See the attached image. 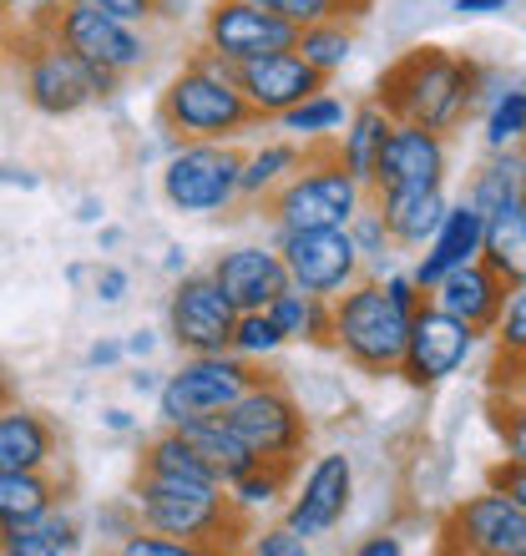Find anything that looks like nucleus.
I'll return each mask as SVG.
<instances>
[{"mask_svg":"<svg viewBox=\"0 0 526 556\" xmlns=\"http://www.w3.org/2000/svg\"><path fill=\"white\" fill-rule=\"evenodd\" d=\"M61 455V435L51 415L30 405H5L0 410V470H51Z\"/></svg>","mask_w":526,"mask_h":556,"instance_id":"5701e85b","label":"nucleus"},{"mask_svg":"<svg viewBox=\"0 0 526 556\" xmlns=\"http://www.w3.org/2000/svg\"><path fill=\"white\" fill-rule=\"evenodd\" d=\"M309 147L293 137H268V142L243 152V203H268L299 167H304Z\"/></svg>","mask_w":526,"mask_h":556,"instance_id":"c756f323","label":"nucleus"},{"mask_svg":"<svg viewBox=\"0 0 526 556\" xmlns=\"http://www.w3.org/2000/svg\"><path fill=\"white\" fill-rule=\"evenodd\" d=\"M522 203H526V147H522Z\"/></svg>","mask_w":526,"mask_h":556,"instance_id":"680f3d73","label":"nucleus"},{"mask_svg":"<svg viewBox=\"0 0 526 556\" xmlns=\"http://www.w3.org/2000/svg\"><path fill=\"white\" fill-rule=\"evenodd\" d=\"M11 380H5V369H0V410H5V405H11Z\"/></svg>","mask_w":526,"mask_h":556,"instance_id":"052dcab7","label":"nucleus"},{"mask_svg":"<svg viewBox=\"0 0 526 556\" xmlns=\"http://www.w3.org/2000/svg\"><path fill=\"white\" fill-rule=\"evenodd\" d=\"M440 536H446V552L461 556H526V511L506 491L481 485L446 511Z\"/></svg>","mask_w":526,"mask_h":556,"instance_id":"ddd939ff","label":"nucleus"},{"mask_svg":"<svg viewBox=\"0 0 526 556\" xmlns=\"http://www.w3.org/2000/svg\"><path fill=\"white\" fill-rule=\"evenodd\" d=\"M72 218L82 223V228H102V223H107V203H102V198H97V192H87V198L76 203V213H72Z\"/></svg>","mask_w":526,"mask_h":556,"instance_id":"864d4df0","label":"nucleus"},{"mask_svg":"<svg viewBox=\"0 0 526 556\" xmlns=\"http://www.w3.org/2000/svg\"><path fill=\"white\" fill-rule=\"evenodd\" d=\"M208 274L218 278V289L238 304V314H249V308H268L278 293L293 283L289 264H284V253H278V243H234V249L213 253Z\"/></svg>","mask_w":526,"mask_h":556,"instance_id":"6ab92c4d","label":"nucleus"},{"mask_svg":"<svg viewBox=\"0 0 526 556\" xmlns=\"http://www.w3.org/2000/svg\"><path fill=\"white\" fill-rule=\"evenodd\" d=\"M0 188L36 192V188H41V173H36V167H26V162H0Z\"/></svg>","mask_w":526,"mask_h":556,"instance_id":"09e8293b","label":"nucleus"},{"mask_svg":"<svg viewBox=\"0 0 526 556\" xmlns=\"http://www.w3.org/2000/svg\"><path fill=\"white\" fill-rule=\"evenodd\" d=\"M57 501H61V481L51 470H0V531L41 516Z\"/></svg>","mask_w":526,"mask_h":556,"instance_id":"72a5a7b5","label":"nucleus"},{"mask_svg":"<svg viewBox=\"0 0 526 556\" xmlns=\"http://www.w3.org/2000/svg\"><path fill=\"white\" fill-rule=\"evenodd\" d=\"M137 470H158V476H192V481H218V476H213V466L192 451V440L183 435V430H173V425H162L158 435L142 445Z\"/></svg>","mask_w":526,"mask_h":556,"instance_id":"c9c22d12","label":"nucleus"},{"mask_svg":"<svg viewBox=\"0 0 526 556\" xmlns=\"http://www.w3.org/2000/svg\"><path fill=\"white\" fill-rule=\"evenodd\" d=\"M481 258L497 268L506 283H526V203H512L486 218Z\"/></svg>","mask_w":526,"mask_h":556,"instance_id":"473e14b6","label":"nucleus"},{"mask_svg":"<svg viewBox=\"0 0 526 556\" xmlns=\"http://www.w3.org/2000/svg\"><path fill=\"white\" fill-rule=\"evenodd\" d=\"M158 122L177 137H198V142H238L243 132L259 127V112L249 106L238 72L223 56H213L208 46H198L173 81L162 87Z\"/></svg>","mask_w":526,"mask_h":556,"instance_id":"7ed1b4c3","label":"nucleus"},{"mask_svg":"<svg viewBox=\"0 0 526 556\" xmlns=\"http://www.w3.org/2000/svg\"><path fill=\"white\" fill-rule=\"evenodd\" d=\"M350 238H354V249H360V258H365V274L370 278H385L394 268V253H400V243H394L390 223H385L380 203H375V192H370V203L350 218Z\"/></svg>","mask_w":526,"mask_h":556,"instance_id":"e433bc0d","label":"nucleus"},{"mask_svg":"<svg viewBox=\"0 0 526 556\" xmlns=\"http://www.w3.org/2000/svg\"><path fill=\"white\" fill-rule=\"evenodd\" d=\"M162 274H167V278L192 274V258H188V249H183V243H167V249H162Z\"/></svg>","mask_w":526,"mask_h":556,"instance_id":"6e6d98bb","label":"nucleus"},{"mask_svg":"<svg viewBox=\"0 0 526 556\" xmlns=\"http://www.w3.org/2000/svg\"><path fill=\"white\" fill-rule=\"evenodd\" d=\"M481 243H486V218L466 203V198H455V203L446 207L440 228L430 233V243L415 253L410 274H415V283H421L425 293H430L446 274H455V268L476 264V258H481Z\"/></svg>","mask_w":526,"mask_h":556,"instance_id":"aec40b11","label":"nucleus"},{"mask_svg":"<svg viewBox=\"0 0 526 556\" xmlns=\"http://www.w3.org/2000/svg\"><path fill=\"white\" fill-rule=\"evenodd\" d=\"M293 41H299V26L263 11L259 0H213L203 15V46L228 66H243L268 51H289Z\"/></svg>","mask_w":526,"mask_h":556,"instance_id":"dca6fc26","label":"nucleus"},{"mask_svg":"<svg viewBox=\"0 0 526 556\" xmlns=\"http://www.w3.org/2000/svg\"><path fill=\"white\" fill-rule=\"evenodd\" d=\"M274 324L284 329L289 344H304V350H329V334H335V299H320V293H304L299 283L278 293L268 304Z\"/></svg>","mask_w":526,"mask_h":556,"instance_id":"c85d7f7f","label":"nucleus"},{"mask_svg":"<svg viewBox=\"0 0 526 556\" xmlns=\"http://www.w3.org/2000/svg\"><path fill=\"white\" fill-rule=\"evenodd\" d=\"M228 420H234L238 435L249 440V451L259 455V460H304L309 435H314L304 405L293 400V390L278 380V375H259V380L238 395Z\"/></svg>","mask_w":526,"mask_h":556,"instance_id":"9d476101","label":"nucleus"},{"mask_svg":"<svg viewBox=\"0 0 526 556\" xmlns=\"http://www.w3.org/2000/svg\"><path fill=\"white\" fill-rule=\"evenodd\" d=\"M46 30H51L66 51H76L82 61H91L97 72H112V76H122V81L152 61L147 26L127 21V15L102 11V5H87V0H66L61 15Z\"/></svg>","mask_w":526,"mask_h":556,"instance_id":"1a4fd4ad","label":"nucleus"},{"mask_svg":"<svg viewBox=\"0 0 526 556\" xmlns=\"http://www.w3.org/2000/svg\"><path fill=\"white\" fill-rule=\"evenodd\" d=\"M122 243H127V233H122L117 223H102V228H97V249L102 253H117Z\"/></svg>","mask_w":526,"mask_h":556,"instance_id":"4d7b16f0","label":"nucleus"},{"mask_svg":"<svg viewBox=\"0 0 526 556\" xmlns=\"http://www.w3.org/2000/svg\"><path fill=\"white\" fill-rule=\"evenodd\" d=\"M299 466H304V460H259V466H249L238 481H228L234 511L243 516L249 527H259V516H268V511H284Z\"/></svg>","mask_w":526,"mask_h":556,"instance_id":"bb28decb","label":"nucleus"},{"mask_svg":"<svg viewBox=\"0 0 526 556\" xmlns=\"http://www.w3.org/2000/svg\"><path fill=\"white\" fill-rule=\"evenodd\" d=\"M354 460L345 451H320L309 455L299 476H293V491L284 501V521H289L304 542H320V536H335L339 521L350 516L354 506Z\"/></svg>","mask_w":526,"mask_h":556,"instance_id":"f8f14e48","label":"nucleus"},{"mask_svg":"<svg viewBox=\"0 0 526 556\" xmlns=\"http://www.w3.org/2000/svg\"><path fill=\"white\" fill-rule=\"evenodd\" d=\"M122 359H127V344H122V339H112V334L91 339L87 354H82V365H87V369H112V365H122Z\"/></svg>","mask_w":526,"mask_h":556,"instance_id":"49530a36","label":"nucleus"},{"mask_svg":"<svg viewBox=\"0 0 526 556\" xmlns=\"http://www.w3.org/2000/svg\"><path fill=\"white\" fill-rule=\"evenodd\" d=\"M263 11L284 15V21H293V26L304 30L314 26V21H329V15H345V21H354V15H365L370 0H259Z\"/></svg>","mask_w":526,"mask_h":556,"instance_id":"58836bf2","label":"nucleus"},{"mask_svg":"<svg viewBox=\"0 0 526 556\" xmlns=\"http://www.w3.org/2000/svg\"><path fill=\"white\" fill-rule=\"evenodd\" d=\"M228 350L263 369L268 359H278V354L289 350V339H284V329L274 324L268 308H249V314H238V329H234V344H228Z\"/></svg>","mask_w":526,"mask_h":556,"instance_id":"4c0bfd02","label":"nucleus"},{"mask_svg":"<svg viewBox=\"0 0 526 556\" xmlns=\"http://www.w3.org/2000/svg\"><path fill=\"white\" fill-rule=\"evenodd\" d=\"M117 552H122V556H198L188 542H177V536H162V531H147V527H137L132 536H122Z\"/></svg>","mask_w":526,"mask_h":556,"instance_id":"79ce46f5","label":"nucleus"},{"mask_svg":"<svg viewBox=\"0 0 526 556\" xmlns=\"http://www.w3.org/2000/svg\"><path fill=\"white\" fill-rule=\"evenodd\" d=\"M132 506H137L147 531L177 536V542H188L192 552H234L243 536H253V527L234 511L223 481H192V476L137 470Z\"/></svg>","mask_w":526,"mask_h":556,"instance_id":"f03ea898","label":"nucleus"},{"mask_svg":"<svg viewBox=\"0 0 526 556\" xmlns=\"http://www.w3.org/2000/svg\"><path fill=\"white\" fill-rule=\"evenodd\" d=\"M375 203H380L400 253H421L430 243V233L440 228V218H446L451 198H446V188H385L375 192Z\"/></svg>","mask_w":526,"mask_h":556,"instance_id":"b1692460","label":"nucleus"},{"mask_svg":"<svg viewBox=\"0 0 526 556\" xmlns=\"http://www.w3.org/2000/svg\"><path fill=\"white\" fill-rule=\"evenodd\" d=\"M440 5H451V0H440Z\"/></svg>","mask_w":526,"mask_h":556,"instance_id":"0e129e2a","label":"nucleus"},{"mask_svg":"<svg viewBox=\"0 0 526 556\" xmlns=\"http://www.w3.org/2000/svg\"><path fill=\"white\" fill-rule=\"evenodd\" d=\"M132 293V274L122 264H91V299L102 308H117Z\"/></svg>","mask_w":526,"mask_h":556,"instance_id":"37998d69","label":"nucleus"},{"mask_svg":"<svg viewBox=\"0 0 526 556\" xmlns=\"http://www.w3.org/2000/svg\"><path fill=\"white\" fill-rule=\"evenodd\" d=\"M370 203V188L335 157V142L309 147L304 167L263 203L274 233H304V228H350V218Z\"/></svg>","mask_w":526,"mask_h":556,"instance_id":"423d86ee","label":"nucleus"},{"mask_svg":"<svg viewBox=\"0 0 526 556\" xmlns=\"http://www.w3.org/2000/svg\"><path fill=\"white\" fill-rule=\"evenodd\" d=\"M512 395H526V359H516V380H512Z\"/></svg>","mask_w":526,"mask_h":556,"instance_id":"bf43d9fd","label":"nucleus"},{"mask_svg":"<svg viewBox=\"0 0 526 556\" xmlns=\"http://www.w3.org/2000/svg\"><path fill=\"white\" fill-rule=\"evenodd\" d=\"M491 430L512 460H526V395H501L491 405Z\"/></svg>","mask_w":526,"mask_h":556,"instance_id":"a19ab883","label":"nucleus"},{"mask_svg":"<svg viewBox=\"0 0 526 556\" xmlns=\"http://www.w3.org/2000/svg\"><path fill=\"white\" fill-rule=\"evenodd\" d=\"M87 5H102V11L127 15V21H137V26H147V21H158L162 0H87Z\"/></svg>","mask_w":526,"mask_h":556,"instance_id":"de8ad7c7","label":"nucleus"},{"mask_svg":"<svg viewBox=\"0 0 526 556\" xmlns=\"http://www.w3.org/2000/svg\"><path fill=\"white\" fill-rule=\"evenodd\" d=\"M491 344H497V354L526 359V283H512V293H506V308H501L497 329H491Z\"/></svg>","mask_w":526,"mask_h":556,"instance_id":"ea45409f","label":"nucleus"},{"mask_svg":"<svg viewBox=\"0 0 526 556\" xmlns=\"http://www.w3.org/2000/svg\"><path fill=\"white\" fill-rule=\"evenodd\" d=\"M122 344H127V359H152V354H158V329H127V334H122Z\"/></svg>","mask_w":526,"mask_h":556,"instance_id":"3c124183","label":"nucleus"},{"mask_svg":"<svg viewBox=\"0 0 526 556\" xmlns=\"http://www.w3.org/2000/svg\"><path fill=\"white\" fill-rule=\"evenodd\" d=\"M289 278L304 293L320 299H339L345 289H354L365 278V258L354 249L350 228H304V233H274Z\"/></svg>","mask_w":526,"mask_h":556,"instance_id":"2eb2a0df","label":"nucleus"},{"mask_svg":"<svg viewBox=\"0 0 526 556\" xmlns=\"http://www.w3.org/2000/svg\"><path fill=\"white\" fill-rule=\"evenodd\" d=\"M162 203L183 218H223L243 203V152L238 142L177 137L158 173Z\"/></svg>","mask_w":526,"mask_h":556,"instance_id":"0eeeda50","label":"nucleus"},{"mask_svg":"<svg viewBox=\"0 0 526 556\" xmlns=\"http://www.w3.org/2000/svg\"><path fill=\"white\" fill-rule=\"evenodd\" d=\"M481 329H471L466 319L446 314L440 304L425 299L410 319V339H405V359H400V380L410 390H436V384L455 380L471 365V354L481 350Z\"/></svg>","mask_w":526,"mask_h":556,"instance_id":"9b49d317","label":"nucleus"},{"mask_svg":"<svg viewBox=\"0 0 526 556\" xmlns=\"http://www.w3.org/2000/svg\"><path fill=\"white\" fill-rule=\"evenodd\" d=\"M238 72V87H243V97H249V106L259 112V122H278L289 106H299L304 97H314V91L324 87V76L309 66L299 51H268V56H253L243 61V66H234Z\"/></svg>","mask_w":526,"mask_h":556,"instance_id":"a211bd4d","label":"nucleus"},{"mask_svg":"<svg viewBox=\"0 0 526 556\" xmlns=\"http://www.w3.org/2000/svg\"><path fill=\"white\" fill-rule=\"evenodd\" d=\"M375 102L394 122H421L451 137L481 112V61L451 46H410L380 72Z\"/></svg>","mask_w":526,"mask_h":556,"instance_id":"f257e3e1","label":"nucleus"},{"mask_svg":"<svg viewBox=\"0 0 526 556\" xmlns=\"http://www.w3.org/2000/svg\"><path fill=\"white\" fill-rule=\"evenodd\" d=\"M238 329V304L218 289V278L208 274H183L173 278L167 293V339L177 354H213L228 350Z\"/></svg>","mask_w":526,"mask_h":556,"instance_id":"4468645a","label":"nucleus"},{"mask_svg":"<svg viewBox=\"0 0 526 556\" xmlns=\"http://www.w3.org/2000/svg\"><path fill=\"white\" fill-rule=\"evenodd\" d=\"M162 380H167V375H158V369L147 365V359H137V369L127 375V390H132V395H142V400H158Z\"/></svg>","mask_w":526,"mask_h":556,"instance_id":"8fccbe9b","label":"nucleus"},{"mask_svg":"<svg viewBox=\"0 0 526 556\" xmlns=\"http://www.w3.org/2000/svg\"><path fill=\"white\" fill-rule=\"evenodd\" d=\"M461 198H466L481 218L522 203V152H486V162L466 177V192H461Z\"/></svg>","mask_w":526,"mask_h":556,"instance_id":"2f4dec72","label":"nucleus"},{"mask_svg":"<svg viewBox=\"0 0 526 556\" xmlns=\"http://www.w3.org/2000/svg\"><path fill=\"white\" fill-rule=\"evenodd\" d=\"M350 112H354V106L345 102V97H335L329 87H320L314 97H304L299 106H289L274 127L284 137H293V142H304V147H324V142H335V137L345 132Z\"/></svg>","mask_w":526,"mask_h":556,"instance_id":"7c9ffc66","label":"nucleus"},{"mask_svg":"<svg viewBox=\"0 0 526 556\" xmlns=\"http://www.w3.org/2000/svg\"><path fill=\"white\" fill-rule=\"evenodd\" d=\"M173 430H183V435L192 440V451H198L208 466H213V476H218L223 485L238 481V476H243L249 466H259V455L249 451V440L238 435L228 415H203V420L173 425Z\"/></svg>","mask_w":526,"mask_h":556,"instance_id":"cd10ccee","label":"nucleus"},{"mask_svg":"<svg viewBox=\"0 0 526 556\" xmlns=\"http://www.w3.org/2000/svg\"><path fill=\"white\" fill-rule=\"evenodd\" d=\"M11 46H15V11L0 0V56H5Z\"/></svg>","mask_w":526,"mask_h":556,"instance_id":"13d9d810","label":"nucleus"},{"mask_svg":"<svg viewBox=\"0 0 526 556\" xmlns=\"http://www.w3.org/2000/svg\"><path fill=\"white\" fill-rule=\"evenodd\" d=\"M486 485H497V491H506V496L516 501L526 511V460H512V455H501L497 466L486 470Z\"/></svg>","mask_w":526,"mask_h":556,"instance_id":"a18cd8bd","label":"nucleus"},{"mask_svg":"<svg viewBox=\"0 0 526 556\" xmlns=\"http://www.w3.org/2000/svg\"><path fill=\"white\" fill-rule=\"evenodd\" d=\"M410 319H415V314L385 289V278L365 274L354 289H345L335 299V334H329V350H335L350 369L370 375V380L400 375Z\"/></svg>","mask_w":526,"mask_h":556,"instance_id":"39448f33","label":"nucleus"},{"mask_svg":"<svg viewBox=\"0 0 526 556\" xmlns=\"http://www.w3.org/2000/svg\"><path fill=\"white\" fill-rule=\"evenodd\" d=\"M253 380H259V365H249V359L234 350L183 354L177 369L162 380L152 405H158L162 425H188V420H203V415H228Z\"/></svg>","mask_w":526,"mask_h":556,"instance_id":"6e6552de","label":"nucleus"},{"mask_svg":"<svg viewBox=\"0 0 526 556\" xmlns=\"http://www.w3.org/2000/svg\"><path fill=\"white\" fill-rule=\"evenodd\" d=\"M354 552H360V556H400V552H405V542H400L394 531H375V536H365Z\"/></svg>","mask_w":526,"mask_h":556,"instance_id":"603ef678","label":"nucleus"},{"mask_svg":"<svg viewBox=\"0 0 526 556\" xmlns=\"http://www.w3.org/2000/svg\"><path fill=\"white\" fill-rule=\"evenodd\" d=\"M11 61H15V72H21V97H26V106L51 122L76 117V112L117 97V87H122V76L97 72L91 61L66 51L51 30H36V26L15 30Z\"/></svg>","mask_w":526,"mask_h":556,"instance_id":"20e7f679","label":"nucleus"},{"mask_svg":"<svg viewBox=\"0 0 526 556\" xmlns=\"http://www.w3.org/2000/svg\"><path fill=\"white\" fill-rule=\"evenodd\" d=\"M293 51L314 66V72L329 81L335 72H345L354 56V30L345 15H329V21H314V26L299 30V41H293Z\"/></svg>","mask_w":526,"mask_h":556,"instance_id":"f704fd0d","label":"nucleus"},{"mask_svg":"<svg viewBox=\"0 0 526 556\" xmlns=\"http://www.w3.org/2000/svg\"><path fill=\"white\" fill-rule=\"evenodd\" d=\"M481 142L486 152L526 147V72H501L481 61Z\"/></svg>","mask_w":526,"mask_h":556,"instance_id":"4be33fe9","label":"nucleus"},{"mask_svg":"<svg viewBox=\"0 0 526 556\" xmlns=\"http://www.w3.org/2000/svg\"><path fill=\"white\" fill-rule=\"evenodd\" d=\"M5 5H11V11H26V0H5Z\"/></svg>","mask_w":526,"mask_h":556,"instance_id":"e2e57ef3","label":"nucleus"},{"mask_svg":"<svg viewBox=\"0 0 526 556\" xmlns=\"http://www.w3.org/2000/svg\"><path fill=\"white\" fill-rule=\"evenodd\" d=\"M390 132H394V117L375 102V97H370V102L354 106L350 122H345V132L335 137V157L370 188V182H375V167H380L385 142H390Z\"/></svg>","mask_w":526,"mask_h":556,"instance_id":"a878e982","label":"nucleus"},{"mask_svg":"<svg viewBox=\"0 0 526 556\" xmlns=\"http://www.w3.org/2000/svg\"><path fill=\"white\" fill-rule=\"evenodd\" d=\"M253 552H259V556H304L309 552V542H304V536H299V531H293L289 527V521H278V527H253Z\"/></svg>","mask_w":526,"mask_h":556,"instance_id":"c03bdc74","label":"nucleus"},{"mask_svg":"<svg viewBox=\"0 0 526 556\" xmlns=\"http://www.w3.org/2000/svg\"><path fill=\"white\" fill-rule=\"evenodd\" d=\"M446 177H451V142H446V132L421 127V122H394V132L380 152V167H375L370 192L446 188Z\"/></svg>","mask_w":526,"mask_h":556,"instance_id":"f3484780","label":"nucleus"},{"mask_svg":"<svg viewBox=\"0 0 526 556\" xmlns=\"http://www.w3.org/2000/svg\"><path fill=\"white\" fill-rule=\"evenodd\" d=\"M506 293H512V283L486 264V258H476V264H466V268H455V274L440 278L436 289H430V304H440L446 314L466 319L471 329H481V334L491 339L501 308H506Z\"/></svg>","mask_w":526,"mask_h":556,"instance_id":"412c9836","label":"nucleus"},{"mask_svg":"<svg viewBox=\"0 0 526 556\" xmlns=\"http://www.w3.org/2000/svg\"><path fill=\"white\" fill-rule=\"evenodd\" d=\"M87 542V531L76 521L66 506H46L41 516H30L21 527H5L0 531V552L5 556H76Z\"/></svg>","mask_w":526,"mask_h":556,"instance_id":"393cba45","label":"nucleus"},{"mask_svg":"<svg viewBox=\"0 0 526 556\" xmlns=\"http://www.w3.org/2000/svg\"><path fill=\"white\" fill-rule=\"evenodd\" d=\"M102 430H112V435H137V415L122 410V405H107V410H102Z\"/></svg>","mask_w":526,"mask_h":556,"instance_id":"5fc2aeb1","label":"nucleus"}]
</instances>
